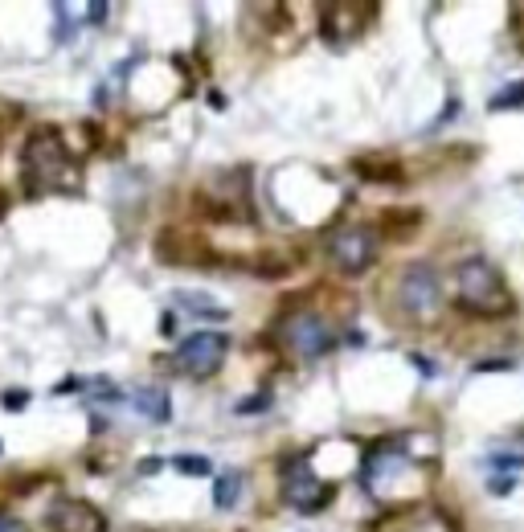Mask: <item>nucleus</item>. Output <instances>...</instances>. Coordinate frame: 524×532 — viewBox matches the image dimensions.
<instances>
[{"instance_id":"nucleus-1","label":"nucleus","mask_w":524,"mask_h":532,"mask_svg":"<svg viewBox=\"0 0 524 532\" xmlns=\"http://www.w3.org/2000/svg\"><path fill=\"white\" fill-rule=\"evenodd\" d=\"M455 303L471 316H488V320H500V316H512V291L504 283V275L488 258H467L455 266Z\"/></svg>"},{"instance_id":"nucleus-2","label":"nucleus","mask_w":524,"mask_h":532,"mask_svg":"<svg viewBox=\"0 0 524 532\" xmlns=\"http://www.w3.org/2000/svg\"><path fill=\"white\" fill-rule=\"evenodd\" d=\"M393 303L406 316V324H434L443 312V279L430 262L402 266L398 283H393Z\"/></svg>"},{"instance_id":"nucleus-3","label":"nucleus","mask_w":524,"mask_h":532,"mask_svg":"<svg viewBox=\"0 0 524 532\" xmlns=\"http://www.w3.org/2000/svg\"><path fill=\"white\" fill-rule=\"evenodd\" d=\"M328 262L344 275H361L377 262V234L361 221H348L328 234Z\"/></svg>"},{"instance_id":"nucleus-4","label":"nucleus","mask_w":524,"mask_h":532,"mask_svg":"<svg viewBox=\"0 0 524 532\" xmlns=\"http://www.w3.org/2000/svg\"><path fill=\"white\" fill-rule=\"evenodd\" d=\"M226 352H230V340L222 332H193L177 348V369L193 381H205V377H213L217 369H222Z\"/></svg>"},{"instance_id":"nucleus-5","label":"nucleus","mask_w":524,"mask_h":532,"mask_svg":"<svg viewBox=\"0 0 524 532\" xmlns=\"http://www.w3.org/2000/svg\"><path fill=\"white\" fill-rule=\"evenodd\" d=\"M66 164H70V152L62 148L58 131H37L25 144V181L29 185H54Z\"/></svg>"},{"instance_id":"nucleus-6","label":"nucleus","mask_w":524,"mask_h":532,"mask_svg":"<svg viewBox=\"0 0 524 532\" xmlns=\"http://www.w3.org/2000/svg\"><path fill=\"white\" fill-rule=\"evenodd\" d=\"M283 344L295 352L299 361H320L324 352L332 348V332H328V324L320 316L295 312V316L283 320Z\"/></svg>"},{"instance_id":"nucleus-7","label":"nucleus","mask_w":524,"mask_h":532,"mask_svg":"<svg viewBox=\"0 0 524 532\" xmlns=\"http://www.w3.org/2000/svg\"><path fill=\"white\" fill-rule=\"evenodd\" d=\"M283 496H287L299 512H320V508H328V500H332V483H324V479L312 471V459H308V455H299L295 467H291L287 479H283Z\"/></svg>"},{"instance_id":"nucleus-8","label":"nucleus","mask_w":524,"mask_h":532,"mask_svg":"<svg viewBox=\"0 0 524 532\" xmlns=\"http://www.w3.org/2000/svg\"><path fill=\"white\" fill-rule=\"evenodd\" d=\"M46 524L54 532H107V520L82 500H58L46 512Z\"/></svg>"},{"instance_id":"nucleus-9","label":"nucleus","mask_w":524,"mask_h":532,"mask_svg":"<svg viewBox=\"0 0 524 532\" xmlns=\"http://www.w3.org/2000/svg\"><path fill=\"white\" fill-rule=\"evenodd\" d=\"M131 406H136L144 418H152V422H168L172 418V402H168V393L160 385L136 389V393H131Z\"/></svg>"},{"instance_id":"nucleus-10","label":"nucleus","mask_w":524,"mask_h":532,"mask_svg":"<svg viewBox=\"0 0 524 532\" xmlns=\"http://www.w3.org/2000/svg\"><path fill=\"white\" fill-rule=\"evenodd\" d=\"M177 303L185 307V312H197V316H209V320H226V307L213 303L209 295H193V291H181Z\"/></svg>"},{"instance_id":"nucleus-11","label":"nucleus","mask_w":524,"mask_h":532,"mask_svg":"<svg viewBox=\"0 0 524 532\" xmlns=\"http://www.w3.org/2000/svg\"><path fill=\"white\" fill-rule=\"evenodd\" d=\"M238 496H242V471H230V475H222L213 483V504L217 508H234Z\"/></svg>"},{"instance_id":"nucleus-12","label":"nucleus","mask_w":524,"mask_h":532,"mask_svg":"<svg viewBox=\"0 0 524 532\" xmlns=\"http://www.w3.org/2000/svg\"><path fill=\"white\" fill-rule=\"evenodd\" d=\"M512 107H524V82H508L500 95H492L488 111H512Z\"/></svg>"},{"instance_id":"nucleus-13","label":"nucleus","mask_w":524,"mask_h":532,"mask_svg":"<svg viewBox=\"0 0 524 532\" xmlns=\"http://www.w3.org/2000/svg\"><path fill=\"white\" fill-rule=\"evenodd\" d=\"M177 471H185V475H209V459H201V455H181V459H177Z\"/></svg>"},{"instance_id":"nucleus-14","label":"nucleus","mask_w":524,"mask_h":532,"mask_svg":"<svg viewBox=\"0 0 524 532\" xmlns=\"http://www.w3.org/2000/svg\"><path fill=\"white\" fill-rule=\"evenodd\" d=\"M267 406H271V393H254L238 406V414H254V410H267Z\"/></svg>"},{"instance_id":"nucleus-15","label":"nucleus","mask_w":524,"mask_h":532,"mask_svg":"<svg viewBox=\"0 0 524 532\" xmlns=\"http://www.w3.org/2000/svg\"><path fill=\"white\" fill-rule=\"evenodd\" d=\"M86 393H91V397H103V402H115V397H119V389H115L111 381H91V389H86Z\"/></svg>"},{"instance_id":"nucleus-16","label":"nucleus","mask_w":524,"mask_h":532,"mask_svg":"<svg viewBox=\"0 0 524 532\" xmlns=\"http://www.w3.org/2000/svg\"><path fill=\"white\" fill-rule=\"evenodd\" d=\"M488 463L492 467H504V471H520L524 467V455H492Z\"/></svg>"},{"instance_id":"nucleus-17","label":"nucleus","mask_w":524,"mask_h":532,"mask_svg":"<svg viewBox=\"0 0 524 532\" xmlns=\"http://www.w3.org/2000/svg\"><path fill=\"white\" fill-rule=\"evenodd\" d=\"M512 483H516L512 475H500V479H492V483H488V492H496V496H508V492H512Z\"/></svg>"},{"instance_id":"nucleus-18","label":"nucleus","mask_w":524,"mask_h":532,"mask_svg":"<svg viewBox=\"0 0 524 532\" xmlns=\"http://www.w3.org/2000/svg\"><path fill=\"white\" fill-rule=\"evenodd\" d=\"M0 402H5V410H21V406L29 402V393H25V389H21V393H5Z\"/></svg>"},{"instance_id":"nucleus-19","label":"nucleus","mask_w":524,"mask_h":532,"mask_svg":"<svg viewBox=\"0 0 524 532\" xmlns=\"http://www.w3.org/2000/svg\"><path fill=\"white\" fill-rule=\"evenodd\" d=\"M0 532H25V528H21V520H13V516H0Z\"/></svg>"},{"instance_id":"nucleus-20","label":"nucleus","mask_w":524,"mask_h":532,"mask_svg":"<svg viewBox=\"0 0 524 532\" xmlns=\"http://www.w3.org/2000/svg\"><path fill=\"white\" fill-rule=\"evenodd\" d=\"M5 209H9V197H5V193H0V213H5Z\"/></svg>"}]
</instances>
